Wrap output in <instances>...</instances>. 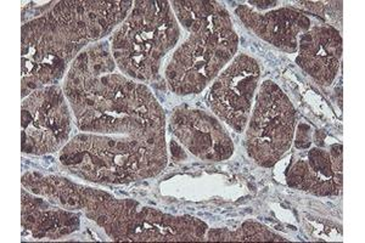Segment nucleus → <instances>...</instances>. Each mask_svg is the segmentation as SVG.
Segmentation results:
<instances>
[{
  "mask_svg": "<svg viewBox=\"0 0 365 243\" xmlns=\"http://www.w3.org/2000/svg\"><path fill=\"white\" fill-rule=\"evenodd\" d=\"M65 95L82 132L60 153L71 173L98 184H125L165 169V111L149 88L118 70L108 43L75 58Z\"/></svg>",
  "mask_w": 365,
  "mask_h": 243,
  "instance_id": "nucleus-1",
  "label": "nucleus"
},
{
  "mask_svg": "<svg viewBox=\"0 0 365 243\" xmlns=\"http://www.w3.org/2000/svg\"><path fill=\"white\" fill-rule=\"evenodd\" d=\"M134 1H58L22 26V96L63 78L68 62L113 32Z\"/></svg>",
  "mask_w": 365,
  "mask_h": 243,
  "instance_id": "nucleus-2",
  "label": "nucleus"
},
{
  "mask_svg": "<svg viewBox=\"0 0 365 243\" xmlns=\"http://www.w3.org/2000/svg\"><path fill=\"white\" fill-rule=\"evenodd\" d=\"M170 6L189 34L167 65V83L175 94H199L232 61L239 38L218 1H170Z\"/></svg>",
  "mask_w": 365,
  "mask_h": 243,
  "instance_id": "nucleus-3",
  "label": "nucleus"
},
{
  "mask_svg": "<svg viewBox=\"0 0 365 243\" xmlns=\"http://www.w3.org/2000/svg\"><path fill=\"white\" fill-rule=\"evenodd\" d=\"M179 37V22L170 3L134 1L132 11L113 33L111 53L123 75L149 82L158 76L162 60Z\"/></svg>",
  "mask_w": 365,
  "mask_h": 243,
  "instance_id": "nucleus-4",
  "label": "nucleus"
},
{
  "mask_svg": "<svg viewBox=\"0 0 365 243\" xmlns=\"http://www.w3.org/2000/svg\"><path fill=\"white\" fill-rule=\"evenodd\" d=\"M22 184L31 192L49 198L65 210H82L117 242H134L148 213V207H141L137 201L118 200L65 177L29 173L22 177Z\"/></svg>",
  "mask_w": 365,
  "mask_h": 243,
  "instance_id": "nucleus-5",
  "label": "nucleus"
},
{
  "mask_svg": "<svg viewBox=\"0 0 365 243\" xmlns=\"http://www.w3.org/2000/svg\"><path fill=\"white\" fill-rule=\"evenodd\" d=\"M296 108L272 81L262 84L246 127V151L258 165L270 168L290 150L296 128Z\"/></svg>",
  "mask_w": 365,
  "mask_h": 243,
  "instance_id": "nucleus-6",
  "label": "nucleus"
},
{
  "mask_svg": "<svg viewBox=\"0 0 365 243\" xmlns=\"http://www.w3.org/2000/svg\"><path fill=\"white\" fill-rule=\"evenodd\" d=\"M71 133L70 103L58 86L32 91L22 101V151L46 155L63 149Z\"/></svg>",
  "mask_w": 365,
  "mask_h": 243,
  "instance_id": "nucleus-7",
  "label": "nucleus"
},
{
  "mask_svg": "<svg viewBox=\"0 0 365 243\" xmlns=\"http://www.w3.org/2000/svg\"><path fill=\"white\" fill-rule=\"evenodd\" d=\"M261 79V67L249 55L240 54L212 84L208 103L213 113L235 132L245 130Z\"/></svg>",
  "mask_w": 365,
  "mask_h": 243,
  "instance_id": "nucleus-8",
  "label": "nucleus"
},
{
  "mask_svg": "<svg viewBox=\"0 0 365 243\" xmlns=\"http://www.w3.org/2000/svg\"><path fill=\"white\" fill-rule=\"evenodd\" d=\"M170 128L179 143L204 161H225L234 153L232 136L215 115L201 110L175 108Z\"/></svg>",
  "mask_w": 365,
  "mask_h": 243,
  "instance_id": "nucleus-9",
  "label": "nucleus"
},
{
  "mask_svg": "<svg viewBox=\"0 0 365 243\" xmlns=\"http://www.w3.org/2000/svg\"><path fill=\"white\" fill-rule=\"evenodd\" d=\"M235 14L257 37L289 54L297 53L299 39L311 29L307 13L296 9L280 8L259 13L247 5H240Z\"/></svg>",
  "mask_w": 365,
  "mask_h": 243,
  "instance_id": "nucleus-10",
  "label": "nucleus"
},
{
  "mask_svg": "<svg viewBox=\"0 0 365 243\" xmlns=\"http://www.w3.org/2000/svg\"><path fill=\"white\" fill-rule=\"evenodd\" d=\"M287 185L316 196H337L342 190V145L314 148L287 174Z\"/></svg>",
  "mask_w": 365,
  "mask_h": 243,
  "instance_id": "nucleus-11",
  "label": "nucleus"
},
{
  "mask_svg": "<svg viewBox=\"0 0 365 243\" xmlns=\"http://www.w3.org/2000/svg\"><path fill=\"white\" fill-rule=\"evenodd\" d=\"M296 62L322 86H330L337 77L342 58V38L330 25L311 27L299 41Z\"/></svg>",
  "mask_w": 365,
  "mask_h": 243,
  "instance_id": "nucleus-12",
  "label": "nucleus"
},
{
  "mask_svg": "<svg viewBox=\"0 0 365 243\" xmlns=\"http://www.w3.org/2000/svg\"><path fill=\"white\" fill-rule=\"evenodd\" d=\"M22 227L36 239H58L78 230L79 218L71 210L54 208L43 198L22 190Z\"/></svg>",
  "mask_w": 365,
  "mask_h": 243,
  "instance_id": "nucleus-13",
  "label": "nucleus"
},
{
  "mask_svg": "<svg viewBox=\"0 0 365 243\" xmlns=\"http://www.w3.org/2000/svg\"><path fill=\"white\" fill-rule=\"evenodd\" d=\"M207 241H239V242H259V241H287L282 236L270 231L268 227L255 222H246L240 229L229 231L227 229H208L205 236Z\"/></svg>",
  "mask_w": 365,
  "mask_h": 243,
  "instance_id": "nucleus-14",
  "label": "nucleus"
},
{
  "mask_svg": "<svg viewBox=\"0 0 365 243\" xmlns=\"http://www.w3.org/2000/svg\"><path fill=\"white\" fill-rule=\"evenodd\" d=\"M249 4L251 5V8L255 6V8L263 10V9H269L277 6V5L279 4V1H249Z\"/></svg>",
  "mask_w": 365,
  "mask_h": 243,
  "instance_id": "nucleus-15",
  "label": "nucleus"
}]
</instances>
